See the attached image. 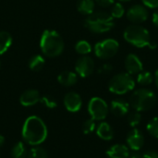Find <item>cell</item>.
<instances>
[{"instance_id": "obj_1", "label": "cell", "mask_w": 158, "mask_h": 158, "mask_svg": "<svg viewBox=\"0 0 158 158\" xmlns=\"http://www.w3.org/2000/svg\"><path fill=\"white\" fill-rule=\"evenodd\" d=\"M47 127L44 120L36 116L29 117L21 131V135L24 143L31 146H38L43 143L47 138Z\"/></svg>"}, {"instance_id": "obj_2", "label": "cell", "mask_w": 158, "mask_h": 158, "mask_svg": "<svg viewBox=\"0 0 158 158\" xmlns=\"http://www.w3.org/2000/svg\"><path fill=\"white\" fill-rule=\"evenodd\" d=\"M123 37L126 42L135 47L143 48L148 46L151 49L156 48V44L151 42L150 32L148 30L139 24H132L128 26L123 32Z\"/></svg>"}, {"instance_id": "obj_3", "label": "cell", "mask_w": 158, "mask_h": 158, "mask_svg": "<svg viewBox=\"0 0 158 158\" xmlns=\"http://www.w3.org/2000/svg\"><path fill=\"white\" fill-rule=\"evenodd\" d=\"M40 47L45 56L56 57L62 54L64 50V42L62 37L56 31L46 30L41 36Z\"/></svg>"}, {"instance_id": "obj_4", "label": "cell", "mask_w": 158, "mask_h": 158, "mask_svg": "<svg viewBox=\"0 0 158 158\" xmlns=\"http://www.w3.org/2000/svg\"><path fill=\"white\" fill-rule=\"evenodd\" d=\"M84 26L94 33H104L109 31L115 26V22L110 14L98 11L88 16L84 21Z\"/></svg>"}, {"instance_id": "obj_5", "label": "cell", "mask_w": 158, "mask_h": 158, "mask_svg": "<svg viewBox=\"0 0 158 158\" xmlns=\"http://www.w3.org/2000/svg\"><path fill=\"white\" fill-rule=\"evenodd\" d=\"M156 103V94L149 89H138L130 97V106L138 112L148 111Z\"/></svg>"}, {"instance_id": "obj_6", "label": "cell", "mask_w": 158, "mask_h": 158, "mask_svg": "<svg viewBox=\"0 0 158 158\" xmlns=\"http://www.w3.org/2000/svg\"><path fill=\"white\" fill-rule=\"evenodd\" d=\"M135 87V80L127 72L118 73L112 77L108 83V90L115 94H125Z\"/></svg>"}, {"instance_id": "obj_7", "label": "cell", "mask_w": 158, "mask_h": 158, "mask_svg": "<svg viewBox=\"0 0 158 158\" xmlns=\"http://www.w3.org/2000/svg\"><path fill=\"white\" fill-rule=\"evenodd\" d=\"M119 44L115 39H105L94 45V54L101 59H108L117 55Z\"/></svg>"}, {"instance_id": "obj_8", "label": "cell", "mask_w": 158, "mask_h": 158, "mask_svg": "<svg viewBox=\"0 0 158 158\" xmlns=\"http://www.w3.org/2000/svg\"><path fill=\"white\" fill-rule=\"evenodd\" d=\"M88 112L91 118L94 120H104L109 112L106 102L100 97H93L88 104Z\"/></svg>"}, {"instance_id": "obj_9", "label": "cell", "mask_w": 158, "mask_h": 158, "mask_svg": "<svg viewBox=\"0 0 158 158\" xmlns=\"http://www.w3.org/2000/svg\"><path fill=\"white\" fill-rule=\"evenodd\" d=\"M126 16L127 19L133 24H141L147 20L149 17V12L144 6L134 5L128 9Z\"/></svg>"}, {"instance_id": "obj_10", "label": "cell", "mask_w": 158, "mask_h": 158, "mask_svg": "<svg viewBox=\"0 0 158 158\" xmlns=\"http://www.w3.org/2000/svg\"><path fill=\"white\" fill-rule=\"evenodd\" d=\"M75 69L77 74L81 78H87L91 76L94 69V61L92 57L84 56L79 58L75 65Z\"/></svg>"}, {"instance_id": "obj_11", "label": "cell", "mask_w": 158, "mask_h": 158, "mask_svg": "<svg viewBox=\"0 0 158 158\" xmlns=\"http://www.w3.org/2000/svg\"><path fill=\"white\" fill-rule=\"evenodd\" d=\"M144 143V137L141 131L137 129H133L128 133L127 136V144L132 151L138 152L140 151Z\"/></svg>"}, {"instance_id": "obj_12", "label": "cell", "mask_w": 158, "mask_h": 158, "mask_svg": "<svg viewBox=\"0 0 158 158\" xmlns=\"http://www.w3.org/2000/svg\"><path fill=\"white\" fill-rule=\"evenodd\" d=\"M64 106L66 109L71 113L78 112L82 106L81 97L75 92L68 93L64 97Z\"/></svg>"}, {"instance_id": "obj_13", "label": "cell", "mask_w": 158, "mask_h": 158, "mask_svg": "<svg viewBox=\"0 0 158 158\" xmlns=\"http://www.w3.org/2000/svg\"><path fill=\"white\" fill-rule=\"evenodd\" d=\"M125 69L127 73L134 75L143 71V65L138 56L135 54H129L125 59Z\"/></svg>"}, {"instance_id": "obj_14", "label": "cell", "mask_w": 158, "mask_h": 158, "mask_svg": "<svg viewBox=\"0 0 158 158\" xmlns=\"http://www.w3.org/2000/svg\"><path fill=\"white\" fill-rule=\"evenodd\" d=\"M130 104L123 99H115L111 102L110 111L116 117H123L129 113Z\"/></svg>"}, {"instance_id": "obj_15", "label": "cell", "mask_w": 158, "mask_h": 158, "mask_svg": "<svg viewBox=\"0 0 158 158\" xmlns=\"http://www.w3.org/2000/svg\"><path fill=\"white\" fill-rule=\"evenodd\" d=\"M40 94L39 92L36 90H27L19 97V103L23 106H31L40 102Z\"/></svg>"}, {"instance_id": "obj_16", "label": "cell", "mask_w": 158, "mask_h": 158, "mask_svg": "<svg viewBox=\"0 0 158 158\" xmlns=\"http://www.w3.org/2000/svg\"><path fill=\"white\" fill-rule=\"evenodd\" d=\"M106 156L109 158H129V147L124 144H115L106 151Z\"/></svg>"}, {"instance_id": "obj_17", "label": "cell", "mask_w": 158, "mask_h": 158, "mask_svg": "<svg viewBox=\"0 0 158 158\" xmlns=\"http://www.w3.org/2000/svg\"><path fill=\"white\" fill-rule=\"evenodd\" d=\"M97 136L104 141H110L114 137V130L107 122H101L96 128Z\"/></svg>"}, {"instance_id": "obj_18", "label": "cell", "mask_w": 158, "mask_h": 158, "mask_svg": "<svg viewBox=\"0 0 158 158\" xmlns=\"http://www.w3.org/2000/svg\"><path fill=\"white\" fill-rule=\"evenodd\" d=\"M57 81L60 84L69 87V86L74 85L77 82L78 76L75 72L66 70V71H63L59 74V76L57 77Z\"/></svg>"}, {"instance_id": "obj_19", "label": "cell", "mask_w": 158, "mask_h": 158, "mask_svg": "<svg viewBox=\"0 0 158 158\" xmlns=\"http://www.w3.org/2000/svg\"><path fill=\"white\" fill-rule=\"evenodd\" d=\"M77 8L79 12L83 15H91L94 10V0H78Z\"/></svg>"}, {"instance_id": "obj_20", "label": "cell", "mask_w": 158, "mask_h": 158, "mask_svg": "<svg viewBox=\"0 0 158 158\" xmlns=\"http://www.w3.org/2000/svg\"><path fill=\"white\" fill-rule=\"evenodd\" d=\"M12 44V37L7 31H0V55L8 50Z\"/></svg>"}, {"instance_id": "obj_21", "label": "cell", "mask_w": 158, "mask_h": 158, "mask_svg": "<svg viewBox=\"0 0 158 158\" xmlns=\"http://www.w3.org/2000/svg\"><path fill=\"white\" fill-rule=\"evenodd\" d=\"M27 155H28L27 149L22 142L17 143L11 149L12 158H27Z\"/></svg>"}, {"instance_id": "obj_22", "label": "cell", "mask_w": 158, "mask_h": 158, "mask_svg": "<svg viewBox=\"0 0 158 158\" xmlns=\"http://www.w3.org/2000/svg\"><path fill=\"white\" fill-rule=\"evenodd\" d=\"M44 59L42 56L40 55H35L33 56L30 61H29V68L33 70V71H39L41 70L44 66Z\"/></svg>"}, {"instance_id": "obj_23", "label": "cell", "mask_w": 158, "mask_h": 158, "mask_svg": "<svg viewBox=\"0 0 158 158\" xmlns=\"http://www.w3.org/2000/svg\"><path fill=\"white\" fill-rule=\"evenodd\" d=\"M154 76L149 71H141L137 76V82L140 85H149L153 82Z\"/></svg>"}, {"instance_id": "obj_24", "label": "cell", "mask_w": 158, "mask_h": 158, "mask_svg": "<svg viewBox=\"0 0 158 158\" xmlns=\"http://www.w3.org/2000/svg\"><path fill=\"white\" fill-rule=\"evenodd\" d=\"M27 158H48L46 151L39 146H32V148L28 152Z\"/></svg>"}, {"instance_id": "obj_25", "label": "cell", "mask_w": 158, "mask_h": 158, "mask_svg": "<svg viewBox=\"0 0 158 158\" xmlns=\"http://www.w3.org/2000/svg\"><path fill=\"white\" fill-rule=\"evenodd\" d=\"M75 49L76 51L81 54V55H87V54H90L91 51H92V46L91 44L87 42V41H84V40H81V41H79L76 45H75Z\"/></svg>"}, {"instance_id": "obj_26", "label": "cell", "mask_w": 158, "mask_h": 158, "mask_svg": "<svg viewBox=\"0 0 158 158\" xmlns=\"http://www.w3.org/2000/svg\"><path fill=\"white\" fill-rule=\"evenodd\" d=\"M146 129H147V131L149 132L150 135H152L153 137L158 139V117L152 118L148 122Z\"/></svg>"}, {"instance_id": "obj_27", "label": "cell", "mask_w": 158, "mask_h": 158, "mask_svg": "<svg viewBox=\"0 0 158 158\" xmlns=\"http://www.w3.org/2000/svg\"><path fill=\"white\" fill-rule=\"evenodd\" d=\"M125 14V9L124 6L120 3H116L113 4L111 7V16L115 19H120L124 16Z\"/></svg>"}, {"instance_id": "obj_28", "label": "cell", "mask_w": 158, "mask_h": 158, "mask_svg": "<svg viewBox=\"0 0 158 158\" xmlns=\"http://www.w3.org/2000/svg\"><path fill=\"white\" fill-rule=\"evenodd\" d=\"M128 121H129V125L132 128L138 126L141 121H142V115L138 112V111H135V112H132L129 115L128 117Z\"/></svg>"}, {"instance_id": "obj_29", "label": "cell", "mask_w": 158, "mask_h": 158, "mask_svg": "<svg viewBox=\"0 0 158 158\" xmlns=\"http://www.w3.org/2000/svg\"><path fill=\"white\" fill-rule=\"evenodd\" d=\"M40 102L49 109H54L57 106V103H56V99L52 96H49V95H45V96L41 97Z\"/></svg>"}, {"instance_id": "obj_30", "label": "cell", "mask_w": 158, "mask_h": 158, "mask_svg": "<svg viewBox=\"0 0 158 158\" xmlns=\"http://www.w3.org/2000/svg\"><path fill=\"white\" fill-rule=\"evenodd\" d=\"M96 128V125H95V120L93 119V118H90V119H87L83 122L82 124V131L84 134H90L92 133L93 131H94Z\"/></svg>"}, {"instance_id": "obj_31", "label": "cell", "mask_w": 158, "mask_h": 158, "mask_svg": "<svg viewBox=\"0 0 158 158\" xmlns=\"http://www.w3.org/2000/svg\"><path fill=\"white\" fill-rule=\"evenodd\" d=\"M112 69H113V68H112V65H110V64H104V65H102V66L99 68L98 72H99L100 74H107V73L111 72Z\"/></svg>"}, {"instance_id": "obj_32", "label": "cell", "mask_w": 158, "mask_h": 158, "mask_svg": "<svg viewBox=\"0 0 158 158\" xmlns=\"http://www.w3.org/2000/svg\"><path fill=\"white\" fill-rule=\"evenodd\" d=\"M144 6L149 8H157L158 0H142Z\"/></svg>"}, {"instance_id": "obj_33", "label": "cell", "mask_w": 158, "mask_h": 158, "mask_svg": "<svg viewBox=\"0 0 158 158\" xmlns=\"http://www.w3.org/2000/svg\"><path fill=\"white\" fill-rule=\"evenodd\" d=\"M96 3L102 7H108L114 4V0H95Z\"/></svg>"}, {"instance_id": "obj_34", "label": "cell", "mask_w": 158, "mask_h": 158, "mask_svg": "<svg viewBox=\"0 0 158 158\" xmlns=\"http://www.w3.org/2000/svg\"><path fill=\"white\" fill-rule=\"evenodd\" d=\"M143 157L144 158H158V153L156 151H146L143 154Z\"/></svg>"}, {"instance_id": "obj_35", "label": "cell", "mask_w": 158, "mask_h": 158, "mask_svg": "<svg viewBox=\"0 0 158 158\" xmlns=\"http://www.w3.org/2000/svg\"><path fill=\"white\" fill-rule=\"evenodd\" d=\"M152 22L153 24L157 27L158 28V11H156L153 13V16H152Z\"/></svg>"}, {"instance_id": "obj_36", "label": "cell", "mask_w": 158, "mask_h": 158, "mask_svg": "<svg viewBox=\"0 0 158 158\" xmlns=\"http://www.w3.org/2000/svg\"><path fill=\"white\" fill-rule=\"evenodd\" d=\"M129 158H144L143 157V155H141L139 153H134L132 154L131 156H130Z\"/></svg>"}, {"instance_id": "obj_37", "label": "cell", "mask_w": 158, "mask_h": 158, "mask_svg": "<svg viewBox=\"0 0 158 158\" xmlns=\"http://www.w3.org/2000/svg\"><path fill=\"white\" fill-rule=\"evenodd\" d=\"M5 141H6V140H5V137H4L3 135H1V134H0V148L4 145Z\"/></svg>"}, {"instance_id": "obj_38", "label": "cell", "mask_w": 158, "mask_h": 158, "mask_svg": "<svg viewBox=\"0 0 158 158\" xmlns=\"http://www.w3.org/2000/svg\"><path fill=\"white\" fill-rule=\"evenodd\" d=\"M155 81H156V84L158 88V69H156V71L155 73Z\"/></svg>"}, {"instance_id": "obj_39", "label": "cell", "mask_w": 158, "mask_h": 158, "mask_svg": "<svg viewBox=\"0 0 158 158\" xmlns=\"http://www.w3.org/2000/svg\"><path fill=\"white\" fill-rule=\"evenodd\" d=\"M119 1H131V0H119Z\"/></svg>"}, {"instance_id": "obj_40", "label": "cell", "mask_w": 158, "mask_h": 158, "mask_svg": "<svg viewBox=\"0 0 158 158\" xmlns=\"http://www.w3.org/2000/svg\"><path fill=\"white\" fill-rule=\"evenodd\" d=\"M0 67H1V62H0Z\"/></svg>"}]
</instances>
